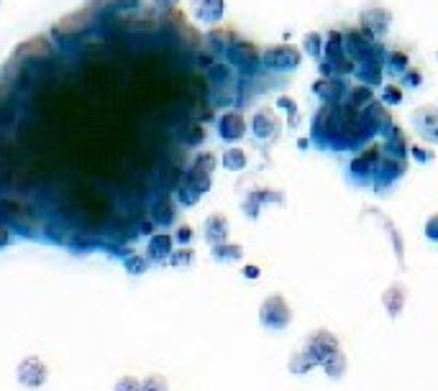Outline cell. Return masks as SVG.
I'll return each instance as SVG.
<instances>
[{
	"label": "cell",
	"mask_w": 438,
	"mask_h": 391,
	"mask_svg": "<svg viewBox=\"0 0 438 391\" xmlns=\"http://www.w3.org/2000/svg\"><path fill=\"white\" fill-rule=\"evenodd\" d=\"M313 143L323 151H344V141H341V103H323L320 110L313 118L311 131Z\"/></svg>",
	"instance_id": "6da1fadb"
},
{
	"label": "cell",
	"mask_w": 438,
	"mask_h": 391,
	"mask_svg": "<svg viewBox=\"0 0 438 391\" xmlns=\"http://www.w3.org/2000/svg\"><path fill=\"white\" fill-rule=\"evenodd\" d=\"M211 174L213 172H208V169H203L200 164L192 161V167L184 172L180 184H177V200H180V205H184V207L198 205L200 197L211 189V182H213Z\"/></svg>",
	"instance_id": "7a4b0ae2"
},
{
	"label": "cell",
	"mask_w": 438,
	"mask_h": 391,
	"mask_svg": "<svg viewBox=\"0 0 438 391\" xmlns=\"http://www.w3.org/2000/svg\"><path fill=\"white\" fill-rule=\"evenodd\" d=\"M382 154H384L382 146H377V143H367L359 154L353 156L351 164H349V179H351L353 184H359V187H367V184L375 182Z\"/></svg>",
	"instance_id": "3957f363"
},
{
	"label": "cell",
	"mask_w": 438,
	"mask_h": 391,
	"mask_svg": "<svg viewBox=\"0 0 438 391\" xmlns=\"http://www.w3.org/2000/svg\"><path fill=\"white\" fill-rule=\"evenodd\" d=\"M292 320V309L282 294H269L259 307V322L267 330H284Z\"/></svg>",
	"instance_id": "277c9868"
},
{
	"label": "cell",
	"mask_w": 438,
	"mask_h": 391,
	"mask_svg": "<svg viewBox=\"0 0 438 391\" xmlns=\"http://www.w3.org/2000/svg\"><path fill=\"white\" fill-rule=\"evenodd\" d=\"M300 62H303V51L292 44H275L262 54V64L272 72H292L300 67Z\"/></svg>",
	"instance_id": "5b68a950"
},
{
	"label": "cell",
	"mask_w": 438,
	"mask_h": 391,
	"mask_svg": "<svg viewBox=\"0 0 438 391\" xmlns=\"http://www.w3.org/2000/svg\"><path fill=\"white\" fill-rule=\"evenodd\" d=\"M389 26H392V13H389L387 6H382V3H367L364 6V11H361V28L372 39H384Z\"/></svg>",
	"instance_id": "8992f818"
},
{
	"label": "cell",
	"mask_w": 438,
	"mask_h": 391,
	"mask_svg": "<svg viewBox=\"0 0 438 391\" xmlns=\"http://www.w3.org/2000/svg\"><path fill=\"white\" fill-rule=\"evenodd\" d=\"M408 174V164L405 159H397V156H389V154H382L380 159V167H377V177H375V189L380 195H384L389 187L395 182H400L403 177Z\"/></svg>",
	"instance_id": "52a82bcc"
},
{
	"label": "cell",
	"mask_w": 438,
	"mask_h": 391,
	"mask_svg": "<svg viewBox=\"0 0 438 391\" xmlns=\"http://www.w3.org/2000/svg\"><path fill=\"white\" fill-rule=\"evenodd\" d=\"M410 123L423 141L438 146V105H423L410 113Z\"/></svg>",
	"instance_id": "ba28073f"
},
{
	"label": "cell",
	"mask_w": 438,
	"mask_h": 391,
	"mask_svg": "<svg viewBox=\"0 0 438 391\" xmlns=\"http://www.w3.org/2000/svg\"><path fill=\"white\" fill-rule=\"evenodd\" d=\"M15 378L26 389H42L49 381V368L39 356H26L15 368Z\"/></svg>",
	"instance_id": "9c48e42d"
},
{
	"label": "cell",
	"mask_w": 438,
	"mask_h": 391,
	"mask_svg": "<svg viewBox=\"0 0 438 391\" xmlns=\"http://www.w3.org/2000/svg\"><path fill=\"white\" fill-rule=\"evenodd\" d=\"M249 128H251V136L256 141H272L280 136L282 131V120L277 118V113L272 108H262V110H256L249 120Z\"/></svg>",
	"instance_id": "30bf717a"
},
{
	"label": "cell",
	"mask_w": 438,
	"mask_h": 391,
	"mask_svg": "<svg viewBox=\"0 0 438 391\" xmlns=\"http://www.w3.org/2000/svg\"><path fill=\"white\" fill-rule=\"evenodd\" d=\"M336 350H339V338L328 333V330H315V333H311L308 342H305V353L313 358L315 366L323 364L325 358H331Z\"/></svg>",
	"instance_id": "8fae6325"
},
{
	"label": "cell",
	"mask_w": 438,
	"mask_h": 391,
	"mask_svg": "<svg viewBox=\"0 0 438 391\" xmlns=\"http://www.w3.org/2000/svg\"><path fill=\"white\" fill-rule=\"evenodd\" d=\"M226 59L234 70L241 72H251L256 70V64L262 62V54H259V46L251 41H236L231 49L226 51Z\"/></svg>",
	"instance_id": "7c38bea8"
},
{
	"label": "cell",
	"mask_w": 438,
	"mask_h": 391,
	"mask_svg": "<svg viewBox=\"0 0 438 391\" xmlns=\"http://www.w3.org/2000/svg\"><path fill=\"white\" fill-rule=\"evenodd\" d=\"M375 41H377V39H372V36H369L364 28H351V31H344V51L351 56L353 62L364 59V56L372 51Z\"/></svg>",
	"instance_id": "4fadbf2b"
},
{
	"label": "cell",
	"mask_w": 438,
	"mask_h": 391,
	"mask_svg": "<svg viewBox=\"0 0 438 391\" xmlns=\"http://www.w3.org/2000/svg\"><path fill=\"white\" fill-rule=\"evenodd\" d=\"M361 115H364V123H367L369 131L375 133V136H384L389 128L395 126V123H392V113L387 110V105L382 103V100H375Z\"/></svg>",
	"instance_id": "5bb4252c"
},
{
	"label": "cell",
	"mask_w": 438,
	"mask_h": 391,
	"mask_svg": "<svg viewBox=\"0 0 438 391\" xmlns=\"http://www.w3.org/2000/svg\"><path fill=\"white\" fill-rule=\"evenodd\" d=\"M246 118L241 115V113H223L218 118V136L228 143H234V141H241L246 136Z\"/></svg>",
	"instance_id": "9a60e30c"
},
{
	"label": "cell",
	"mask_w": 438,
	"mask_h": 391,
	"mask_svg": "<svg viewBox=\"0 0 438 391\" xmlns=\"http://www.w3.org/2000/svg\"><path fill=\"white\" fill-rule=\"evenodd\" d=\"M223 13H226V0H192V15L200 23L215 26L223 21Z\"/></svg>",
	"instance_id": "2e32d148"
},
{
	"label": "cell",
	"mask_w": 438,
	"mask_h": 391,
	"mask_svg": "<svg viewBox=\"0 0 438 391\" xmlns=\"http://www.w3.org/2000/svg\"><path fill=\"white\" fill-rule=\"evenodd\" d=\"M405 302H408V287L400 284V281H397V284H389V287L384 289V294H382V305H384V309H387V314L392 320H397V317L403 314Z\"/></svg>",
	"instance_id": "e0dca14e"
},
{
	"label": "cell",
	"mask_w": 438,
	"mask_h": 391,
	"mask_svg": "<svg viewBox=\"0 0 438 391\" xmlns=\"http://www.w3.org/2000/svg\"><path fill=\"white\" fill-rule=\"evenodd\" d=\"M264 203H284V197L277 192V189H251L249 192V197L244 200V212H246V217H256L259 215V207H262Z\"/></svg>",
	"instance_id": "ac0fdd59"
},
{
	"label": "cell",
	"mask_w": 438,
	"mask_h": 391,
	"mask_svg": "<svg viewBox=\"0 0 438 391\" xmlns=\"http://www.w3.org/2000/svg\"><path fill=\"white\" fill-rule=\"evenodd\" d=\"M203 238L211 245H218V243H223V241H228V220H226V215L213 212V215L205 217Z\"/></svg>",
	"instance_id": "d6986e66"
},
{
	"label": "cell",
	"mask_w": 438,
	"mask_h": 391,
	"mask_svg": "<svg viewBox=\"0 0 438 391\" xmlns=\"http://www.w3.org/2000/svg\"><path fill=\"white\" fill-rule=\"evenodd\" d=\"M172 236L170 233H154V236L149 238V245H146V259L154 261V264H164V261H170L172 256Z\"/></svg>",
	"instance_id": "ffe728a7"
},
{
	"label": "cell",
	"mask_w": 438,
	"mask_h": 391,
	"mask_svg": "<svg viewBox=\"0 0 438 391\" xmlns=\"http://www.w3.org/2000/svg\"><path fill=\"white\" fill-rule=\"evenodd\" d=\"M382 139H384L382 141V151H384V154L397 156V159H405V156H408L410 146H408V141H405V133L400 126H392Z\"/></svg>",
	"instance_id": "44dd1931"
},
{
	"label": "cell",
	"mask_w": 438,
	"mask_h": 391,
	"mask_svg": "<svg viewBox=\"0 0 438 391\" xmlns=\"http://www.w3.org/2000/svg\"><path fill=\"white\" fill-rule=\"evenodd\" d=\"M236 41H239V39H236L234 28H211V31H208V49H211L213 54H226Z\"/></svg>",
	"instance_id": "7402d4cb"
},
{
	"label": "cell",
	"mask_w": 438,
	"mask_h": 391,
	"mask_svg": "<svg viewBox=\"0 0 438 391\" xmlns=\"http://www.w3.org/2000/svg\"><path fill=\"white\" fill-rule=\"evenodd\" d=\"M313 95H318L323 103H336L344 90V84H341L339 77H320L318 82H313Z\"/></svg>",
	"instance_id": "603a6c76"
},
{
	"label": "cell",
	"mask_w": 438,
	"mask_h": 391,
	"mask_svg": "<svg viewBox=\"0 0 438 391\" xmlns=\"http://www.w3.org/2000/svg\"><path fill=\"white\" fill-rule=\"evenodd\" d=\"M375 100H377V95H375V90H372L369 84L351 87V90H349V95H346V105H349V108H353L356 113H364L369 105L375 103Z\"/></svg>",
	"instance_id": "cb8c5ba5"
},
{
	"label": "cell",
	"mask_w": 438,
	"mask_h": 391,
	"mask_svg": "<svg viewBox=\"0 0 438 391\" xmlns=\"http://www.w3.org/2000/svg\"><path fill=\"white\" fill-rule=\"evenodd\" d=\"M175 217H177V210H175V203H172V197L162 195L154 203V207H151V220H154L156 225L167 228V225L175 223Z\"/></svg>",
	"instance_id": "d4e9b609"
},
{
	"label": "cell",
	"mask_w": 438,
	"mask_h": 391,
	"mask_svg": "<svg viewBox=\"0 0 438 391\" xmlns=\"http://www.w3.org/2000/svg\"><path fill=\"white\" fill-rule=\"evenodd\" d=\"M241 256H244V245L239 243L223 241V243L213 245V259L218 261V264H231V261H239Z\"/></svg>",
	"instance_id": "484cf974"
},
{
	"label": "cell",
	"mask_w": 438,
	"mask_h": 391,
	"mask_svg": "<svg viewBox=\"0 0 438 391\" xmlns=\"http://www.w3.org/2000/svg\"><path fill=\"white\" fill-rule=\"evenodd\" d=\"M323 46H325V36L318 34V31H311V34L303 36V46L300 49L305 54H311L313 59H318V56H323Z\"/></svg>",
	"instance_id": "4316f807"
},
{
	"label": "cell",
	"mask_w": 438,
	"mask_h": 391,
	"mask_svg": "<svg viewBox=\"0 0 438 391\" xmlns=\"http://www.w3.org/2000/svg\"><path fill=\"white\" fill-rule=\"evenodd\" d=\"M346 54L344 51V34L341 31H328L325 34V46H323V56L325 59H336V56Z\"/></svg>",
	"instance_id": "83f0119b"
},
{
	"label": "cell",
	"mask_w": 438,
	"mask_h": 391,
	"mask_svg": "<svg viewBox=\"0 0 438 391\" xmlns=\"http://www.w3.org/2000/svg\"><path fill=\"white\" fill-rule=\"evenodd\" d=\"M384 67H389V72H395V75H403V72L410 67L408 51H403V49H387V59H384Z\"/></svg>",
	"instance_id": "f1b7e54d"
},
{
	"label": "cell",
	"mask_w": 438,
	"mask_h": 391,
	"mask_svg": "<svg viewBox=\"0 0 438 391\" xmlns=\"http://www.w3.org/2000/svg\"><path fill=\"white\" fill-rule=\"evenodd\" d=\"M320 366H323V371L331 378H341L344 373H346V356H344L341 350H336V353H333L331 358H325Z\"/></svg>",
	"instance_id": "f546056e"
},
{
	"label": "cell",
	"mask_w": 438,
	"mask_h": 391,
	"mask_svg": "<svg viewBox=\"0 0 438 391\" xmlns=\"http://www.w3.org/2000/svg\"><path fill=\"white\" fill-rule=\"evenodd\" d=\"M123 269H126V274H131V276H142L149 269V259L142 256V253H128L126 259H123Z\"/></svg>",
	"instance_id": "4dcf8cb0"
},
{
	"label": "cell",
	"mask_w": 438,
	"mask_h": 391,
	"mask_svg": "<svg viewBox=\"0 0 438 391\" xmlns=\"http://www.w3.org/2000/svg\"><path fill=\"white\" fill-rule=\"evenodd\" d=\"M223 167L228 172H241V169H246V151L244 148H228L226 154H223Z\"/></svg>",
	"instance_id": "1f68e13d"
},
{
	"label": "cell",
	"mask_w": 438,
	"mask_h": 391,
	"mask_svg": "<svg viewBox=\"0 0 438 391\" xmlns=\"http://www.w3.org/2000/svg\"><path fill=\"white\" fill-rule=\"evenodd\" d=\"M192 261H195V251H192V248H187V245H182V248L172 251V256H170V264L177 266V269H182V266H190Z\"/></svg>",
	"instance_id": "d6a6232c"
},
{
	"label": "cell",
	"mask_w": 438,
	"mask_h": 391,
	"mask_svg": "<svg viewBox=\"0 0 438 391\" xmlns=\"http://www.w3.org/2000/svg\"><path fill=\"white\" fill-rule=\"evenodd\" d=\"M313 366H315V364H313V358L308 356L305 350H303V353H295V356H292V361H290V371H292V373H308Z\"/></svg>",
	"instance_id": "836d02e7"
},
{
	"label": "cell",
	"mask_w": 438,
	"mask_h": 391,
	"mask_svg": "<svg viewBox=\"0 0 438 391\" xmlns=\"http://www.w3.org/2000/svg\"><path fill=\"white\" fill-rule=\"evenodd\" d=\"M142 391H170V384L162 373H151L142 381Z\"/></svg>",
	"instance_id": "e575fe53"
},
{
	"label": "cell",
	"mask_w": 438,
	"mask_h": 391,
	"mask_svg": "<svg viewBox=\"0 0 438 391\" xmlns=\"http://www.w3.org/2000/svg\"><path fill=\"white\" fill-rule=\"evenodd\" d=\"M382 103L387 105H400L403 103V87H397V84H384L382 87Z\"/></svg>",
	"instance_id": "d590c367"
},
{
	"label": "cell",
	"mask_w": 438,
	"mask_h": 391,
	"mask_svg": "<svg viewBox=\"0 0 438 391\" xmlns=\"http://www.w3.org/2000/svg\"><path fill=\"white\" fill-rule=\"evenodd\" d=\"M113 391H142V381L136 376H120L118 381H115Z\"/></svg>",
	"instance_id": "8d00e7d4"
},
{
	"label": "cell",
	"mask_w": 438,
	"mask_h": 391,
	"mask_svg": "<svg viewBox=\"0 0 438 391\" xmlns=\"http://www.w3.org/2000/svg\"><path fill=\"white\" fill-rule=\"evenodd\" d=\"M410 154H413V159H415L418 164H431V161L436 159V151L423 148V146H410Z\"/></svg>",
	"instance_id": "74e56055"
},
{
	"label": "cell",
	"mask_w": 438,
	"mask_h": 391,
	"mask_svg": "<svg viewBox=\"0 0 438 391\" xmlns=\"http://www.w3.org/2000/svg\"><path fill=\"white\" fill-rule=\"evenodd\" d=\"M403 84H408V87H420V84H423V72L408 67V70L403 72Z\"/></svg>",
	"instance_id": "f35d334b"
},
{
	"label": "cell",
	"mask_w": 438,
	"mask_h": 391,
	"mask_svg": "<svg viewBox=\"0 0 438 391\" xmlns=\"http://www.w3.org/2000/svg\"><path fill=\"white\" fill-rule=\"evenodd\" d=\"M203 139H205V131L200 126H190L187 133H184V143L187 146H198V143H203Z\"/></svg>",
	"instance_id": "ab89813d"
},
{
	"label": "cell",
	"mask_w": 438,
	"mask_h": 391,
	"mask_svg": "<svg viewBox=\"0 0 438 391\" xmlns=\"http://www.w3.org/2000/svg\"><path fill=\"white\" fill-rule=\"evenodd\" d=\"M277 108H287V115H290V126H297V105L292 103L287 95L277 98Z\"/></svg>",
	"instance_id": "60d3db41"
},
{
	"label": "cell",
	"mask_w": 438,
	"mask_h": 391,
	"mask_svg": "<svg viewBox=\"0 0 438 391\" xmlns=\"http://www.w3.org/2000/svg\"><path fill=\"white\" fill-rule=\"evenodd\" d=\"M425 238L431 243H438V212H433L428 220H425Z\"/></svg>",
	"instance_id": "b9f144b4"
},
{
	"label": "cell",
	"mask_w": 438,
	"mask_h": 391,
	"mask_svg": "<svg viewBox=\"0 0 438 391\" xmlns=\"http://www.w3.org/2000/svg\"><path fill=\"white\" fill-rule=\"evenodd\" d=\"M228 77H231L228 64H215V67H211V79H215V82H226Z\"/></svg>",
	"instance_id": "7bdbcfd3"
},
{
	"label": "cell",
	"mask_w": 438,
	"mask_h": 391,
	"mask_svg": "<svg viewBox=\"0 0 438 391\" xmlns=\"http://www.w3.org/2000/svg\"><path fill=\"white\" fill-rule=\"evenodd\" d=\"M177 243L180 245H187L192 241V228L190 225H180V228H177Z\"/></svg>",
	"instance_id": "ee69618b"
},
{
	"label": "cell",
	"mask_w": 438,
	"mask_h": 391,
	"mask_svg": "<svg viewBox=\"0 0 438 391\" xmlns=\"http://www.w3.org/2000/svg\"><path fill=\"white\" fill-rule=\"evenodd\" d=\"M106 3L113 8V11H131V8L139 6V0H106Z\"/></svg>",
	"instance_id": "f6af8a7d"
},
{
	"label": "cell",
	"mask_w": 438,
	"mask_h": 391,
	"mask_svg": "<svg viewBox=\"0 0 438 391\" xmlns=\"http://www.w3.org/2000/svg\"><path fill=\"white\" fill-rule=\"evenodd\" d=\"M92 245H95V243H92V241H85L82 236H75L70 241V248H75V251H90Z\"/></svg>",
	"instance_id": "bcb514c9"
},
{
	"label": "cell",
	"mask_w": 438,
	"mask_h": 391,
	"mask_svg": "<svg viewBox=\"0 0 438 391\" xmlns=\"http://www.w3.org/2000/svg\"><path fill=\"white\" fill-rule=\"evenodd\" d=\"M8 243H11V233H8L6 225H0V248H6Z\"/></svg>",
	"instance_id": "7dc6e473"
},
{
	"label": "cell",
	"mask_w": 438,
	"mask_h": 391,
	"mask_svg": "<svg viewBox=\"0 0 438 391\" xmlns=\"http://www.w3.org/2000/svg\"><path fill=\"white\" fill-rule=\"evenodd\" d=\"M244 276H246V279H259V266H246V269H244Z\"/></svg>",
	"instance_id": "c3c4849f"
},
{
	"label": "cell",
	"mask_w": 438,
	"mask_h": 391,
	"mask_svg": "<svg viewBox=\"0 0 438 391\" xmlns=\"http://www.w3.org/2000/svg\"><path fill=\"white\" fill-rule=\"evenodd\" d=\"M156 6H162V8H175L180 0H154Z\"/></svg>",
	"instance_id": "681fc988"
}]
</instances>
